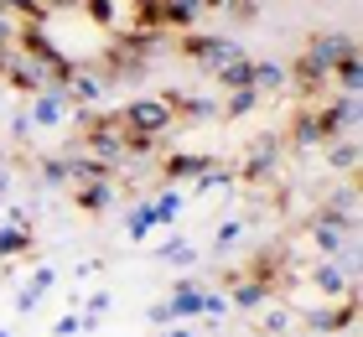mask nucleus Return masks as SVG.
Instances as JSON below:
<instances>
[{
    "mask_svg": "<svg viewBox=\"0 0 363 337\" xmlns=\"http://www.w3.org/2000/svg\"><path fill=\"white\" fill-rule=\"evenodd\" d=\"M177 53L187 57L192 67H203V73L213 78V73H218V67H228L234 57H244V47H239L234 37H223V31H182Z\"/></svg>",
    "mask_w": 363,
    "mask_h": 337,
    "instance_id": "f257e3e1",
    "label": "nucleus"
},
{
    "mask_svg": "<svg viewBox=\"0 0 363 337\" xmlns=\"http://www.w3.org/2000/svg\"><path fill=\"white\" fill-rule=\"evenodd\" d=\"M120 120H125V130H135V135L167 140V135L177 130V109L167 104V94H140V99H130V104L120 109Z\"/></svg>",
    "mask_w": 363,
    "mask_h": 337,
    "instance_id": "f03ea898",
    "label": "nucleus"
},
{
    "mask_svg": "<svg viewBox=\"0 0 363 337\" xmlns=\"http://www.w3.org/2000/svg\"><path fill=\"white\" fill-rule=\"evenodd\" d=\"M203 301H208V285L203 280H182L167 301H156L151 311V327H172V322H192V316H203Z\"/></svg>",
    "mask_w": 363,
    "mask_h": 337,
    "instance_id": "7ed1b4c3",
    "label": "nucleus"
},
{
    "mask_svg": "<svg viewBox=\"0 0 363 337\" xmlns=\"http://www.w3.org/2000/svg\"><path fill=\"white\" fill-rule=\"evenodd\" d=\"M306 233H311V244H317V255L322 260H353V218H337V213H317L306 223Z\"/></svg>",
    "mask_w": 363,
    "mask_h": 337,
    "instance_id": "20e7f679",
    "label": "nucleus"
},
{
    "mask_svg": "<svg viewBox=\"0 0 363 337\" xmlns=\"http://www.w3.org/2000/svg\"><path fill=\"white\" fill-rule=\"evenodd\" d=\"M280 150H286V140L280 135H259V140L239 156V182H270L275 172H280Z\"/></svg>",
    "mask_w": 363,
    "mask_h": 337,
    "instance_id": "39448f33",
    "label": "nucleus"
},
{
    "mask_svg": "<svg viewBox=\"0 0 363 337\" xmlns=\"http://www.w3.org/2000/svg\"><path fill=\"white\" fill-rule=\"evenodd\" d=\"M26 120H31V130H62V125L78 120V109L68 104V94H62V89H42V94H31Z\"/></svg>",
    "mask_w": 363,
    "mask_h": 337,
    "instance_id": "423d86ee",
    "label": "nucleus"
},
{
    "mask_svg": "<svg viewBox=\"0 0 363 337\" xmlns=\"http://www.w3.org/2000/svg\"><path fill=\"white\" fill-rule=\"evenodd\" d=\"M0 83H6V89H16V94H26V99L42 94V89H52V83H47V73L21 53V47H11V53L0 57Z\"/></svg>",
    "mask_w": 363,
    "mask_h": 337,
    "instance_id": "0eeeda50",
    "label": "nucleus"
},
{
    "mask_svg": "<svg viewBox=\"0 0 363 337\" xmlns=\"http://www.w3.org/2000/svg\"><path fill=\"white\" fill-rule=\"evenodd\" d=\"M317 125L327 140H337V135H358V99L353 94H327L317 104Z\"/></svg>",
    "mask_w": 363,
    "mask_h": 337,
    "instance_id": "6e6552de",
    "label": "nucleus"
},
{
    "mask_svg": "<svg viewBox=\"0 0 363 337\" xmlns=\"http://www.w3.org/2000/svg\"><path fill=\"white\" fill-rule=\"evenodd\" d=\"M62 94H68L73 109H99V104H104V94H109V78L94 73V67H84V62H73V73L62 78Z\"/></svg>",
    "mask_w": 363,
    "mask_h": 337,
    "instance_id": "1a4fd4ad",
    "label": "nucleus"
},
{
    "mask_svg": "<svg viewBox=\"0 0 363 337\" xmlns=\"http://www.w3.org/2000/svg\"><path fill=\"white\" fill-rule=\"evenodd\" d=\"M311 285H317L327 301L358 296L353 291V260H317V265H311Z\"/></svg>",
    "mask_w": 363,
    "mask_h": 337,
    "instance_id": "9d476101",
    "label": "nucleus"
},
{
    "mask_svg": "<svg viewBox=\"0 0 363 337\" xmlns=\"http://www.w3.org/2000/svg\"><path fill=\"white\" fill-rule=\"evenodd\" d=\"M73 192V208L89 213V218H104L114 208V197H120V182H84V187H68Z\"/></svg>",
    "mask_w": 363,
    "mask_h": 337,
    "instance_id": "9b49d317",
    "label": "nucleus"
},
{
    "mask_svg": "<svg viewBox=\"0 0 363 337\" xmlns=\"http://www.w3.org/2000/svg\"><path fill=\"white\" fill-rule=\"evenodd\" d=\"M353 322H358V296H342L337 306L306 311V327L311 332H353Z\"/></svg>",
    "mask_w": 363,
    "mask_h": 337,
    "instance_id": "f8f14e48",
    "label": "nucleus"
},
{
    "mask_svg": "<svg viewBox=\"0 0 363 337\" xmlns=\"http://www.w3.org/2000/svg\"><path fill=\"white\" fill-rule=\"evenodd\" d=\"M280 291V285L275 280H259V275H239L234 280V291H228V306H234V311H259V306H265V301Z\"/></svg>",
    "mask_w": 363,
    "mask_h": 337,
    "instance_id": "ddd939ff",
    "label": "nucleus"
},
{
    "mask_svg": "<svg viewBox=\"0 0 363 337\" xmlns=\"http://www.w3.org/2000/svg\"><path fill=\"white\" fill-rule=\"evenodd\" d=\"M213 166H218L213 156H192V150H172V156L161 161V177H167V182H197L203 172H213Z\"/></svg>",
    "mask_w": 363,
    "mask_h": 337,
    "instance_id": "4468645a",
    "label": "nucleus"
},
{
    "mask_svg": "<svg viewBox=\"0 0 363 337\" xmlns=\"http://www.w3.org/2000/svg\"><path fill=\"white\" fill-rule=\"evenodd\" d=\"M57 285V270L52 265H42V270H31V275L21 280V291H16V311H37L42 301H47V291Z\"/></svg>",
    "mask_w": 363,
    "mask_h": 337,
    "instance_id": "2eb2a0df",
    "label": "nucleus"
},
{
    "mask_svg": "<svg viewBox=\"0 0 363 337\" xmlns=\"http://www.w3.org/2000/svg\"><path fill=\"white\" fill-rule=\"evenodd\" d=\"M161 228H167V223H161V213H156L151 197L135 202V208L125 213V239H130V244H145V239H151V233H161Z\"/></svg>",
    "mask_w": 363,
    "mask_h": 337,
    "instance_id": "dca6fc26",
    "label": "nucleus"
},
{
    "mask_svg": "<svg viewBox=\"0 0 363 337\" xmlns=\"http://www.w3.org/2000/svg\"><path fill=\"white\" fill-rule=\"evenodd\" d=\"M286 145H291V150H322V145H327V135H322V125H317V104H311V109H301V114L291 120Z\"/></svg>",
    "mask_w": 363,
    "mask_h": 337,
    "instance_id": "f3484780",
    "label": "nucleus"
},
{
    "mask_svg": "<svg viewBox=\"0 0 363 337\" xmlns=\"http://www.w3.org/2000/svg\"><path fill=\"white\" fill-rule=\"evenodd\" d=\"M167 104L177 109V120L187 114V120H218V99L213 94H187V89H172Z\"/></svg>",
    "mask_w": 363,
    "mask_h": 337,
    "instance_id": "a211bd4d",
    "label": "nucleus"
},
{
    "mask_svg": "<svg viewBox=\"0 0 363 337\" xmlns=\"http://www.w3.org/2000/svg\"><path fill=\"white\" fill-rule=\"evenodd\" d=\"M208 0H161V21H167V31H192L197 21H203Z\"/></svg>",
    "mask_w": 363,
    "mask_h": 337,
    "instance_id": "6ab92c4d",
    "label": "nucleus"
},
{
    "mask_svg": "<svg viewBox=\"0 0 363 337\" xmlns=\"http://www.w3.org/2000/svg\"><path fill=\"white\" fill-rule=\"evenodd\" d=\"M322 156H327V172H342L353 182V172H358V135H337V140H327Z\"/></svg>",
    "mask_w": 363,
    "mask_h": 337,
    "instance_id": "aec40b11",
    "label": "nucleus"
},
{
    "mask_svg": "<svg viewBox=\"0 0 363 337\" xmlns=\"http://www.w3.org/2000/svg\"><path fill=\"white\" fill-rule=\"evenodd\" d=\"M213 83H218V94H244V89H255V57H250V53L234 57L228 67L213 73Z\"/></svg>",
    "mask_w": 363,
    "mask_h": 337,
    "instance_id": "412c9836",
    "label": "nucleus"
},
{
    "mask_svg": "<svg viewBox=\"0 0 363 337\" xmlns=\"http://www.w3.org/2000/svg\"><path fill=\"white\" fill-rule=\"evenodd\" d=\"M286 89H291L286 62H275V57H255V94L265 99V94H286Z\"/></svg>",
    "mask_w": 363,
    "mask_h": 337,
    "instance_id": "4be33fe9",
    "label": "nucleus"
},
{
    "mask_svg": "<svg viewBox=\"0 0 363 337\" xmlns=\"http://www.w3.org/2000/svg\"><path fill=\"white\" fill-rule=\"evenodd\" d=\"M78 11H84L94 26H104V31L125 26V6H120V0H78Z\"/></svg>",
    "mask_w": 363,
    "mask_h": 337,
    "instance_id": "5701e85b",
    "label": "nucleus"
},
{
    "mask_svg": "<svg viewBox=\"0 0 363 337\" xmlns=\"http://www.w3.org/2000/svg\"><path fill=\"white\" fill-rule=\"evenodd\" d=\"M37 249V228H11V223H0V265L16 260V255H31Z\"/></svg>",
    "mask_w": 363,
    "mask_h": 337,
    "instance_id": "b1692460",
    "label": "nucleus"
},
{
    "mask_svg": "<svg viewBox=\"0 0 363 337\" xmlns=\"http://www.w3.org/2000/svg\"><path fill=\"white\" fill-rule=\"evenodd\" d=\"M125 26H135V31H167V21H161V0H130Z\"/></svg>",
    "mask_w": 363,
    "mask_h": 337,
    "instance_id": "393cba45",
    "label": "nucleus"
},
{
    "mask_svg": "<svg viewBox=\"0 0 363 337\" xmlns=\"http://www.w3.org/2000/svg\"><path fill=\"white\" fill-rule=\"evenodd\" d=\"M327 83H333V94H353V99H358V89H363V62H358V53L342 57V62L333 67V78H327Z\"/></svg>",
    "mask_w": 363,
    "mask_h": 337,
    "instance_id": "a878e982",
    "label": "nucleus"
},
{
    "mask_svg": "<svg viewBox=\"0 0 363 337\" xmlns=\"http://www.w3.org/2000/svg\"><path fill=\"white\" fill-rule=\"evenodd\" d=\"M156 260H167V265H192L197 249L182 239V233H167V239H156Z\"/></svg>",
    "mask_w": 363,
    "mask_h": 337,
    "instance_id": "bb28decb",
    "label": "nucleus"
},
{
    "mask_svg": "<svg viewBox=\"0 0 363 337\" xmlns=\"http://www.w3.org/2000/svg\"><path fill=\"white\" fill-rule=\"evenodd\" d=\"M37 177H42V187H68V182H73L68 156H42L37 161Z\"/></svg>",
    "mask_w": 363,
    "mask_h": 337,
    "instance_id": "cd10ccee",
    "label": "nucleus"
},
{
    "mask_svg": "<svg viewBox=\"0 0 363 337\" xmlns=\"http://www.w3.org/2000/svg\"><path fill=\"white\" fill-rule=\"evenodd\" d=\"M78 306H84L78 316H89V322L99 327V322H104V311L114 306V296H109V291H94V296H78Z\"/></svg>",
    "mask_w": 363,
    "mask_h": 337,
    "instance_id": "c85d7f7f",
    "label": "nucleus"
},
{
    "mask_svg": "<svg viewBox=\"0 0 363 337\" xmlns=\"http://www.w3.org/2000/svg\"><path fill=\"white\" fill-rule=\"evenodd\" d=\"M151 202H156L161 223H177V213H182V192H177V187H161V192H156Z\"/></svg>",
    "mask_w": 363,
    "mask_h": 337,
    "instance_id": "c756f323",
    "label": "nucleus"
},
{
    "mask_svg": "<svg viewBox=\"0 0 363 337\" xmlns=\"http://www.w3.org/2000/svg\"><path fill=\"white\" fill-rule=\"evenodd\" d=\"M239 233H244V213H234V218H223V228H218V233H213V249H218V255H223V249H228V244H234V239H239Z\"/></svg>",
    "mask_w": 363,
    "mask_h": 337,
    "instance_id": "7c9ffc66",
    "label": "nucleus"
},
{
    "mask_svg": "<svg viewBox=\"0 0 363 337\" xmlns=\"http://www.w3.org/2000/svg\"><path fill=\"white\" fill-rule=\"evenodd\" d=\"M6 223H11V228H37V208H26V202H11V208H6Z\"/></svg>",
    "mask_w": 363,
    "mask_h": 337,
    "instance_id": "2f4dec72",
    "label": "nucleus"
},
{
    "mask_svg": "<svg viewBox=\"0 0 363 337\" xmlns=\"http://www.w3.org/2000/svg\"><path fill=\"white\" fill-rule=\"evenodd\" d=\"M259 11H265V0H228V16H239V21H255Z\"/></svg>",
    "mask_w": 363,
    "mask_h": 337,
    "instance_id": "473e14b6",
    "label": "nucleus"
},
{
    "mask_svg": "<svg viewBox=\"0 0 363 337\" xmlns=\"http://www.w3.org/2000/svg\"><path fill=\"white\" fill-rule=\"evenodd\" d=\"M203 316H208V322H218V316H228V296L208 291V301H203Z\"/></svg>",
    "mask_w": 363,
    "mask_h": 337,
    "instance_id": "72a5a7b5",
    "label": "nucleus"
},
{
    "mask_svg": "<svg viewBox=\"0 0 363 337\" xmlns=\"http://www.w3.org/2000/svg\"><path fill=\"white\" fill-rule=\"evenodd\" d=\"M73 332H89V327H84V316H78V311H68V316H62V322L52 327V337H73Z\"/></svg>",
    "mask_w": 363,
    "mask_h": 337,
    "instance_id": "f704fd0d",
    "label": "nucleus"
},
{
    "mask_svg": "<svg viewBox=\"0 0 363 337\" xmlns=\"http://www.w3.org/2000/svg\"><path fill=\"white\" fill-rule=\"evenodd\" d=\"M11 42H16V16L0 6V47H11Z\"/></svg>",
    "mask_w": 363,
    "mask_h": 337,
    "instance_id": "c9c22d12",
    "label": "nucleus"
},
{
    "mask_svg": "<svg viewBox=\"0 0 363 337\" xmlns=\"http://www.w3.org/2000/svg\"><path fill=\"white\" fill-rule=\"evenodd\" d=\"M11 135H16V140H31V120H26V109L11 120Z\"/></svg>",
    "mask_w": 363,
    "mask_h": 337,
    "instance_id": "e433bc0d",
    "label": "nucleus"
},
{
    "mask_svg": "<svg viewBox=\"0 0 363 337\" xmlns=\"http://www.w3.org/2000/svg\"><path fill=\"white\" fill-rule=\"evenodd\" d=\"M291 327V311H270L265 316V332H286Z\"/></svg>",
    "mask_w": 363,
    "mask_h": 337,
    "instance_id": "4c0bfd02",
    "label": "nucleus"
},
{
    "mask_svg": "<svg viewBox=\"0 0 363 337\" xmlns=\"http://www.w3.org/2000/svg\"><path fill=\"white\" fill-rule=\"evenodd\" d=\"M11 187H16V172H11V166H6V161H0V202H6V197H11Z\"/></svg>",
    "mask_w": 363,
    "mask_h": 337,
    "instance_id": "58836bf2",
    "label": "nucleus"
},
{
    "mask_svg": "<svg viewBox=\"0 0 363 337\" xmlns=\"http://www.w3.org/2000/svg\"><path fill=\"white\" fill-rule=\"evenodd\" d=\"M161 337H197L192 322H172V327H161Z\"/></svg>",
    "mask_w": 363,
    "mask_h": 337,
    "instance_id": "ea45409f",
    "label": "nucleus"
},
{
    "mask_svg": "<svg viewBox=\"0 0 363 337\" xmlns=\"http://www.w3.org/2000/svg\"><path fill=\"white\" fill-rule=\"evenodd\" d=\"M73 6H78V0H42V11H47V16H57V11H73Z\"/></svg>",
    "mask_w": 363,
    "mask_h": 337,
    "instance_id": "a19ab883",
    "label": "nucleus"
},
{
    "mask_svg": "<svg viewBox=\"0 0 363 337\" xmlns=\"http://www.w3.org/2000/svg\"><path fill=\"white\" fill-rule=\"evenodd\" d=\"M99 270H104V260H84V265H78V280H89V275H99Z\"/></svg>",
    "mask_w": 363,
    "mask_h": 337,
    "instance_id": "79ce46f5",
    "label": "nucleus"
},
{
    "mask_svg": "<svg viewBox=\"0 0 363 337\" xmlns=\"http://www.w3.org/2000/svg\"><path fill=\"white\" fill-rule=\"evenodd\" d=\"M208 11H228V0H208Z\"/></svg>",
    "mask_w": 363,
    "mask_h": 337,
    "instance_id": "37998d69",
    "label": "nucleus"
},
{
    "mask_svg": "<svg viewBox=\"0 0 363 337\" xmlns=\"http://www.w3.org/2000/svg\"><path fill=\"white\" fill-rule=\"evenodd\" d=\"M0 337H16V332H11V327H0Z\"/></svg>",
    "mask_w": 363,
    "mask_h": 337,
    "instance_id": "c03bdc74",
    "label": "nucleus"
}]
</instances>
